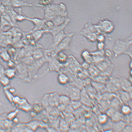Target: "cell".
<instances>
[{
	"mask_svg": "<svg viewBox=\"0 0 132 132\" xmlns=\"http://www.w3.org/2000/svg\"><path fill=\"white\" fill-rule=\"evenodd\" d=\"M132 45L131 35L125 40L117 39L112 49L114 57L117 58L122 54H125L128 55L132 60Z\"/></svg>",
	"mask_w": 132,
	"mask_h": 132,
	"instance_id": "cell-1",
	"label": "cell"
},
{
	"mask_svg": "<svg viewBox=\"0 0 132 132\" xmlns=\"http://www.w3.org/2000/svg\"><path fill=\"white\" fill-rule=\"evenodd\" d=\"M66 90L71 100L72 101L80 100L81 92L78 88L72 85H69L67 86Z\"/></svg>",
	"mask_w": 132,
	"mask_h": 132,
	"instance_id": "cell-2",
	"label": "cell"
},
{
	"mask_svg": "<svg viewBox=\"0 0 132 132\" xmlns=\"http://www.w3.org/2000/svg\"><path fill=\"white\" fill-rule=\"evenodd\" d=\"M72 36V34H70L65 37L55 48L52 50L54 51V53L57 54L59 52L69 49Z\"/></svg>",
	"mask_w": 132,
	"mask_h": 132,
	"instance_id": "cell-3",
	"label": "cell"
},
{
	"mask_svg": "<svg viewBox=\"0 0 132 132\" xmlns=\"http://www.w3.org/2000/svg\"><path fill=\"white\" fill-rule=\"evenodd\" d=\"M120 82V88L122 90L129 92H132V84L127 79L121 76H118Z\"/></svg>",
	"mask_w": 132,
	"mask_h": 132,
	"instance_id": "cell-4",
	"label": "cell"
},
{
	"mask_svg": "<svg viewBox=\"0 0 132 132\" xmlns=\"http://www.w3.org/2000/svg\"><path fill=\"white\" fill-rule=\"evenodd\" d=\"M18 76L21 78L25 79L27 78L28 75V69H27L23 63H21L17 67Z\"/></svg>",
	"mask_w": 132,
	"mask_h": 132,
	"instance_id": "cell-5",
	"label": "cell"
},
{
	"mask_svg": "<svg viewBox=\"0 0 132 132\" xmlns=\"http://www.w3.org/2000/svg\"><path fill=\"white\" fill-rule=\"evenodd\" d=\"M102 30L106 33H110L113 31L114 27L113 24L110 21L105 20L101 23Z\"/></svg>",
	"mask_w": 132,
	"mask_h": 132,
	"instance_id": "cell-6",
	"label": "cell"
},
{
	"mask_svg": "<svg viewBox=\"0 0 132 132\" xmlns=\"http://www.w3.org/2000/svg\"><path fill=\"white\" fill-rule=\"evenodd\" d=\"M69 34H66L63 32H61L58 34L57 36H54L53 43L50 47V49H54Z\"/></svg>",
	"mask_w": 132,
	"mask_h": 132,
	"instance_id": "cell-7",
	"label": "cell"
},
{
	"mask_svg": "<svg viewBox=\"0 0 132 132\" xmlns=\"http://www.w3.org/2000/svg\"><path fill=\"white\" fill-rule=\"evenodd\" d=\"M120 92V97L123 102L127 103L131 101L132 98V93H129L122 90Z\"/></svg>",
	"mask_w": 132,
	"mask_h": 132,
	"instance_id": "cell-8",
	"label": "cell"
},
{
	"mask_svg": "<svg viewBox=\"0 0 132 132\" xmlns=\"http://www.w3.org/2000/svg\"><path fill=\"white\" fill-rule=\"evenodd\" d=\"M82 58L84 61L89 64L93 63V59L90 53L87 50L83 51L81 54Z\"/></svg>",
	"mask_w": 132,
	"mask_h": 132,
	"instance_id": "cell-9",
	"label": "cell"
},
{
	"mask_svg": "<svg viewBox=\"0 0 132 132\" xmlns=\"http://www.w3.org/2000/svg\"><path fill=\"white\" fill-rule=\"evenodd\" d=\"M71 100L69 96L62 95L59 96V104L60 105L67 106L71 103Z\"/></svg>",
	"mask_w": 132,
	"mask_h": 132,
	"instance_id": "cell-10",
	"label": "cell"
},
{
	"mask_svg": "<svg viewBox=\"0 0 132 132\" xmlns=\"http://www.w3.org/2000/svg\"><path fill=\"white\" fill-rule=\"evenodd\" d=\"M56 58L57 61L61 64L65 63L67 61L68 56L63 51L59 52L56 54Z\"/></svg>",
	"mask_w": 132,
	"mask_h": 132,
	"instance_id": "cell-11",
	"label": "cell"
},
{
	"mask_svg": "<svg viewBox=\"0 0 132 132\" xmlns=\"http://www.w3.org/2000/svg\"><path fill=\"white\" fill-rule=\"evenodd\" d=\"M58 82L62 85H65L69 83V79L67 75L64 73H61L59 74L57 77Z\"/></svg>",
	"mask_w": 132,
	"mask_h": 132,
	"instance_id": "cell-12",
	"label": "cell"
},
{
	"mask_svg": "<svg viewBox=\"0 0 132 132\" xmlns=\"http://www.w3.org/2000/svg\"><path fill=\"white\" fill-rule=\"evenodd\" d=\"M90 84L97 92H101L105 89L106 86L103 83L98 82L92 80L90 82Z\"/></svg>",
	"mask_w": 132,
	"mask_h": 132,
	"instance_id": "cell-13",
	"label": "cell"
},
{
	"mask_svg": "<svg viewBox=\"0 0 132 132\" xmlns=\"http://www.w3.org/2000/svg\"><path fill=\"white\" fill-rule=\"evenodd\" d=\"M16 71L13 68H9L4 71V75L9 79H12L16 77Z\"/></svg>",
	"mask_w": 132,
	"mask_h": 132,
	"instance_id": "cell-14",
	"label": "cell"
},
{
	"mask_svg": "<svg viewBox=\"0 0 132 132\" xmlns=\"http://www.w3.org/2000/svg\"><path fill=\"white\" fill-rule=\"evenodd\" d=\"M11 130L14 131H28L31 130L27 126V124H17L15 127L12 128Z\"/></svg>",
	"mask_w": 132,
	"mask_h": 132,
	"instance_id": "cell-15",
	"label": "cell"
},
{
	"mask_svg": "<svg viewBox=\"0 0 132 132\" xmlns=\"http://www.w3.org/2000/svg\"><path fill=\"white\" fill-rule=\"evenodd\" d=\"M110 78L108 77L105 76L99 75L97 76L93 77V80L94 81L98 82L103 84H107Z\"/></svg>",
	"mask_w": 132,
	"mask_h": 132,
	"instance_id": "cell-16",
	"label": "cell"
},
{
	"mask_svg": "<svg viewBox=\"0 0 132 132\" xmlns=\"http://www.w3.org/2000/svg\"><path fill=\"white\" fill-rule=\"evenodd\" d=\"M88 69L89 74L93 77L100 75V71L96 66L92 65L89 66Z\"/></svg>",
	"mask_w": 132,
	"mask_h": 132,
	"instance_id": "cell-17",
	"label": "cell"
},
{
	"mask_svg": "<svg viewBox=\"0 0 132 132\" xmlns=\"http://www.w3.org/2000/svg\"><path fill=\"white\" fill-rule=\"evenodd\" d=\"M114 122V124L113 126V130H115L116 131H122L126 126L125 123L121 121Z\"/></svg>",
	"mask_w": 132,
	"mask_h": 132,
	"instance_id": "cell-18",
	"label": "cell"
},
{
	"mask_svg": "<svg viewBox=\"0 0 132 132\" xmlns=\"http://www.w3.org/2000/svg\"><path fill=\"white\" fill-rule=\"evenodd\" d=\"M121 113L124 116H128L131 113V109L127 104L123 105L120 109Z\"/></svg>",
	"mask_w": 132,
	"mask_h": 132,
	"instance_id": "cell-19",
	"label": "cell"
},
{
	"mask_svg": "<svg viewBox=\"0 0 132 132\" xmlns=\"http://www.w3.org/2000/svg\"><path fill=\"white\" fill-rule=\"evenodd\" d=\"M19 109L25 112H28L30 111L32 109L31 104H30L27 101L23 103L18 107Z\"/></svg>",
	"mask_w": 132,
	"mask_h": 132,
	"instance_id": "cell-20",
	"label": "cell"
},
{
	"mask_svg": "<svg viewBox=\"0 0 132 132\" xmlns=\"http://www.w3.org/2000/svg\"><path fill=\"white\" fill-rule=\"evenodd\" d=\"M32 54L34 60H38L42 59L44 56V53L42 50L38 49L33 51Z\"/></svg>",
	"mask_w": 132,
	"mask_h": 132,
	"instance_id": "cell-21",
	"label": "cell"
},
{
	"mask_svg": "<svg viewBox=\"0 0 132 132\" xmlns=\"http://www.w3.org/2000/svg\"><path fill=\"white\" fill-rule=\"evenodd\" d=\"M0 57L4 61L7 62L10 60V55L8 51L5 50H0Z\"/></svg>",
	"mask_w": 132,
	"mask_h": 132,
	"instance_id": "cell-22",
	"label": "cell"
},
{
	"mask_svg": "<svg viewBox=\"0 0 132 132\" xmlns=\"http://www.w3.org/2000/svg\"><path fill=\"white\" fill-rule=\"evenodd\" d=\"M108 120V116L105 114H102L98 115V121L101 125H104L107 123Z\"/></svg>",
	"mask_w": 132,
	"mask_h": 132,
	"instance_id": "cell-23",
	"label": "cell"
},
{
	"mask_svg": "<svg viewBox=\"0 0 132 132\" xmlns=\"http://www.w3.org/2000/svg\"><path fill=\"white\" fill-rule=\"evenodd\" d=\"M19 110H16L9 112L7 113L6 117L7 119L10 121H12L15 118L17 117L19 113Z\"/></svg>",
	"mask_w": 132,
	"mask_h": 132,
	"instance_id": "cell-24",
	"label": "cell"
},
{
	"mask_svg": "<svg viewBox=\"0 0 132 132\" xmlns=\"http://www.w3.org/2000/svg\"><path fill=\"white\" fill-rule=\"evenodd\" d=\"M23 63L24 64L28 65L29 66H31L34 63V59L31 56H27L26 57L22 59Z\"/></svg>",
	"mask_w": 132,
	"mask_h": 132,
	"instance_id": "cell-25",
	"label": "cell"
},
{
	"mask_svg": "<svg viewBox=\"0 0 132 132\" xmlns=\"http://www.w3.org/2000/svg\"><path fill=\"white\" fill-rule=\"evenodd\" d=\"M4 91L7 100L11 103H13V98L14 96L13 95V94L11 93L9 91L8 89H7V86L4 87Z\"/></svg>",
	"mask_w": 132,
	"mask_h": 132,
	"instance_id": "cell-26",
	"label": "cell"
},
{
	"mask_svg": "<svg viewBox=\"0 0 132 132\" xmlns=\"http://www.w3.org/2000/svg\"><path fill=\"white\" fill-rule=\"evenodd\" d=\"M67 122L63 119H61L60 123V130L63 131H67L69 127Z\"/></svg>",
	"mask_w": 132,
	"mask_h": 132,
	"instance_id": "cell-27",
	"label": "cell"
},
{
	"mask_svg": "<svg viewBox=\"0 0 132 132\" xmlns=\"http://www.w3.org/2000/svg\"><path fill=\"white\" fill-rule=\"evenodd\" d=\"M27 125L31 131H33L36 130L39 125L37 121H33L27 123Z\"/></svg>",
	"mask_w": 132,
	"mask_h": 132,
	"instance_id": "cell-28",
	"label": "cell"
},
{
	"mask_svg": "<svg viewBox=\"0 0 132 132\" xmlns=\"http://www.w3.org/2000/svg\"><path fill=\"white\" fill-rule=\"evenodd\" d=\"M10 80L4 75L0 77V83L2 86L5 87L9 86Z\"/></svg>",
	"mask_w": 132,
	"mask_h": 132,
	"instance_id": "cell-29",
	"label": "cell"
},
{
	"mask_svg": "<svg viewBox=\"0 0 132 132\" xmlns=\"http://www.w3.org/2000/svg\"><path fill=\"white\" fill-rule=\"evenodd\" d=\"M7 113H4L0 115V128L4 129V125Z\"/></svg>",
	"mask_w": 132,
	"mask_h": 132,
	"instance_id": "cell-30",
	"label": "cell"
},
{
	"mask_svg": "<svg viewBox=\"0 0 132 132\" xmlns=\"http://www.w3.org/2000/svg\"><path fill=\"white\" fill-rule=\"evenodd\" d=\"M104 54L105 57L106 59L109 60L114 56L113 52L109 49H107L104 51Z\"/></svg>",
	"mask_w": 132,
	"mask_h": 132,
	"instance_id": "cell-31",
	"label": "cell"
},
{
	"mask_svg": "<svg viewBox=\"0 0 132 132\" xmlns=\"http://www.w3.org/2000/svg\"><path fill=\"white\" fill-rule=\"evenodd\" d=\"M105 46L104 42H98L97 45V50L100 51H104Z\"/></svg>",
	"mask_w": 132,
	"mask_h": 132,
	"instance_id": "cell-32",
	"label": "cell"
},
{
	"mask_svg": "<svg viewBox=\"0 0 132 132\" xmlns=\"http://www.w3.org/2000/svg\"><path fill=\"white\" fill-rule=\"evenodd\" d=\"M105 39V36L104 35L102 34H99L97 35L96 41L97 42H104Z\"/></svg>",
	"mask_w": 132,
	"mask_h": 132,
	"instance_id": "cell-33",
	"label": "cell"
},
{
	"mask_svg": "<svg viewBox=\"0 0 132 132\" xmlns=\"http://www.w3.org/2000/svg\"><path fill=\"white\" fill-rule=\"evenodd\" d=\"M9 23L7 22V21L3 18H1V28L2 29L4 28V27L6 26H9Z\"/></svg>",
	"mask_w": 132,
	"mask_h": 132,
	"instance_id": "cell-34",
	"label": "cell"
},
{
	"mask_svg": "<svg viewBox=\"0 0 132 132\" xmlns=\"http://www.w3.org/2000/svg\"><path fill=\"white\" fill-rule=\"evenodd\" d=\"M132 131V127L131 125H127L125 126L122 132H131Z\"/></svg>",
	"mask_w": 132,
	"mask_h": 132,
	"instance_id": "cell-35",
	"label": "cell"
},
{
	"mask_svg": "<svg viewBox=\"0 0 132 132\" xmlns=\"http://www.w3.org/2000/svg\"><path fill=\"white\" fill-rule=\"evenodd\" d=\"M73 103L72 104V107L73 109H76L80 106L81 105V102H78V101H72Z\"/></svg>",
	"mask_w": 132,
	"mask_h": 132,
	"instance_id": "cell-36",
	"label": "cell"
},
{
	"mask_svg": "<svg viewBox=\"0 0 132 132\" xmlns=\"http://www.w3.org/2000/svg\"><path fill=\"white\" fill-rule=\"evenodd\" d=\"M8 65L9 68H13V67L14 66V63L11 60H9L8 62Z\"/></svg>",
	"mask_w": 132,
	"mask_h": 132,
	"instance_id": "cell-37",
	"label": "cell"
},
{
	"mask_svg": "<svg viewBox=\"0 0 132 132\" xmlns=\"http://www.w3.org/2000/svg\"><path fill=\"white\" fill-rule=\"evenodd\" d=\"M127 80H128V81L130 82L131 83L132 82V76H130L128 77V78L127 79Z\"/></svg>",
	"mask_w": 132,
	"mask_h": 132,
	"instance_id": "cell-38",
	"label": "cell"
},
{
	"mask_svg": "<svg viewBox=\"0 0 132 132\" xmlns=\"http://www.w3.org/2000/svg\"><path fill=\"white\" fill-rule=\"evenodd\" d=\"M129 68L130 69H132V60L130 61V62L129 63Z\"/></svg>",
	"mask_w": 132,
	"mask_h": 132,
	"instance_id": "cell-39",
	"label": "cell"
},
{
	"mask_svg": "<svg viewBox=\"0 0 132 132\" xmlns=\"http://www.w3.org/2000/svg\"><path fill=\"white\" fill-rule=\"evenodd\" d=\"M130 76H132V69H130L129 72Z\"/></svg>",
	"mask_w": 132,
	"mask_h": 132,
	"instance_id": "cell-40",
	"label": "cell"
}]
</instances>
